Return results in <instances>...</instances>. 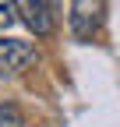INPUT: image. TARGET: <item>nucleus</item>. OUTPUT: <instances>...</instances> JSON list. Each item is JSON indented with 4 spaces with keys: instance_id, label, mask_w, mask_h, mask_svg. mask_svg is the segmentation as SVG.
<instances>
[{
    "instance_id": "nucleus-4",
    "label": "nucleus",
    "mask_w": 120,
    "mask_h": 127,
    "mask_svg": "<svg viewBox=\"0 0 120 127\" xmlns=\"http://www.w3.org/2000/svg\"><path fill=\"white\" fill-rule=\"evenodd\" d=\"M0 127H28L14 102H0Z\"/></svg>"
},
{
    "instance_id": "nucleus-2",
    "label": "nucleus",
    "mask_w": 120,
    "mask_h": 127,
    "mask_svg": "<svg viewBox=\"0 0 120 127\" xmlns=\"http://www.w3.org/2000/svg\"><path fill=\"white\" fill-rule=\"evenodd\" d=\"M32 60H35V46H32V42L0 35V74H14V71H25Z\"/></svg>"
},
{
    "instance_id": "nucleus-1",
    "label": "nucleus",
    "mask_w": 120,
    "mask_h": 127,
    "mask_svg": "<svg viewBox=\"0 0 120 127\" xmlns=\"http://www.w3.org/2000/svg\"><path fill=\"white\" fill-rule=\"evenodd\" d=\"M102 25V0H71V32L74 39H92Z\"/></svg>"
},
{
    "instance_id": "nucleus-3",
    "label": "nucleus",
    "mask_w": 120,
    "mask_h": 127,
    "mask_svg": "<svg viewBox=\"0 0 120 127\" xmlns=\"http://www.w3.org/2000/svg\"><path fill=\"white\" fill-rule=\"evenodd\" d=\"M18 7V18L35 32V35H50L53 32V14H50V4L46 0H14Z\"/></svg>"
}]
</instances>
